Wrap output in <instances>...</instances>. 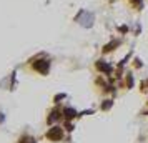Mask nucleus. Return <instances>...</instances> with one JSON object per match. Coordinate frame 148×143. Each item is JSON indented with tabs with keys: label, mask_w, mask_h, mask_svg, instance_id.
<instances>
[{
	"label": "nucleus",
	"mask_w": 148,
	"mask_h": 143,
	"mask_svg": "<svg viewBox=\"0 0 148 143\" xmlns=\"http://www.w3.org/2000/svg\"><path fill=\"white\" fill-rule=\"evenodd\" d=\"M118 43H120L118 40H113L112 43H110V45H105V48H103V52H110V50H113V47H116Z\"/></svg>",
	"instance_id": "nucleus-2"
},
{
	"label": "nucleus",
	"mask_w": 148,
	"mask_h": 143,
	"mask_svg": "<svg viewBox=\"0 0 148 143\" xmlns=\"http://www.w3.org/2000/svg\"><path fill=\"white\" fill-rule=\"evenodd\" d=\"M48 67H50V63H48L47 60H43V63H37V65H35V68H37L38 72H42V73H47Z\"/></svg>",
	"instance_id": "nucleus-1"
},
{
	"label": "nucleus",
	"mask_w": 148,
	"mask_h": 143,
	"mask_svg": "<svg viewBox=\"0 0 148 143\" xmlns=\"http://www.w3.org/2000/svg\"><path fill=\"white\" fill-rule=\"evenodd\" d=\"M118 30H120V32H127L128 28H127V27H125V25H123V27H118Z\"/></svg>",
	"instance_id": "nucleus-3"
}]
</instances>
